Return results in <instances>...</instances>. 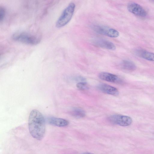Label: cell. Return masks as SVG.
Returning <instances> with one entry per match:
<instances>
[{
    "mask_svg": "<svg viewBox=\"0 0 154 154\" xmlns=\"http://www.w3.org/2000/svg\"><path fill=\"white\" fill-rule=\"evenodd\" d=\"M28 126L30 133L33 137L38 140L43 138L45 131V120L39 111L33 109L31 112Z\"/></svg>",
    "mask_w": 154,
    "mask_h": 154,
    "instance_id": "obj_1",
    "label": "cell"
},
{
    "mask_svg": "<svg viewBox=\"0 0 154 154\" xmlns=\"http://www.w3.org/2000/svg\"><path fill=\"white\" fill-rule=\"evenodd\" d=\"M75 5L70 3L64 10L56 23L57 28H61L66 25L71 20L74 13Z\"/></svg>",
    "mask_w": 154,
    "mask_h": 154,
    "instance_id": "obj_2",
    "label": "cell"
},
{
    "mask_svg": "<svg viewBox=\"0 0 154 154\" xmlns=\"http://www.w3.org/2000/svg\"><path fill=\"white\" fill-rule=\"evenodd\" d=\"M12 38L15 41L31 45H37L41 40L38 37L24 32L15 33Z\"/></svg>",
    "mask_w": 154,
    "mask_h": 154,
    "instance_id": "obj_3",
    "label": "cell"
},
{
    "mask_svg": "<svg viewBox=\"0 0 154 154\" xmlns=\"http://www.w3.org/2000/svg\"><path fill=\"white\" fill-rule=\"evenodd\" d=\"M108 119L112 123L122 126L129 125L132 122V119L130 117L119 114L111 115L108 118Z\"/></svg>",
    "mask_w": 154,
    "mask_h": 154,
    "instance_id": "obj_4",
    "label": "cell"
},
{
    "mask_svg": "<svg viewBox=\"0 0 154 154\" xmlns=\"http://www.w3.org/2000/svg\"><path fill=\"white\" fill-rule=\"evenodd\" d=\"M127 8L130 12L139 17H144L147 15L145 10L140 5L135 3L131 2L128 4Z\"/></svg>",
    "mask_w": 154,
    "mask_h": 154,
    "instance_id": "obj_5",
    "label": "cell"
},
{
    "mask_svg": "<svg viewBox=\"0 0 154 154\" xmlns=\"http://www.w3.org/2000/svg\"><path fill=\"white\" fill-rule=\"evenodd\" d=\"M92 42L95 46L102 48L114 50L116 47L115 45L112 42L102 38H94L92 40Z\"/></svg>",
    "mask_w": 154,
    "mask_h": 154,
    "instance_id": "obj_6",
    "label": "cell"
},
{
    "mask_svg": "<svg viewBox=\"0 0 154 154\" xmlns=\"http://www.w3.org/2000/svg\"><path fill=\"white\" fill-rule=\"evenodd\" d=\"M98 77L100 79L109 82L116 83H121L122 82L121 79L117 75L108 72H101Z\"/></svg>",
    "mask_w": 154,
    "mask_h": 154,
    "instance_id": "obj_7",
    "label": "cell"
},
{
    "mask_svg": "<svg viewBox=\"0 0 154 154\" xmlns=\"http://www.w3.org/2000/svg\"><path fill=\"white\" fill-rule=\"evenodd\" d=\"M98 89L102 92L109 94L114 96H117L119 92L116 88L108 85L101 83L97 86Z\"/></svg>",
    "mask_w": 154,
    "mask_h": 154,
    "instance_id": "obj_8",
    "label": "cell"
},
{
    "mask_svg": "<svg viewBox=\"0 0 154 154\" xmlns=\"http://www.w3.org/2000/svg\"><path fill=\"white\" fill-rule=\"evenodd\" d=\"M48 121L51 125L60 127H65L69 124L68 121L65 119L54 117L49 118Z\"/></svg>",
    "mask_w": 154,
    "mask_h": 154,
    "instance_id": "obj_9",
    "label": "cell"
},
{
    "mask_svg": "<svg viewBox=\"0 0 154 154\" xmlns=\"http://www.w3.org/2000/svg\"><path fill=\"white\" fill-rule=\"evenodd\" d=\"M120 66L122 69L128 71H133L136 69L135 64L128 60H123L120 64Z\"/></svg>",
    "mask_w": 154,
    "mask_h": 154,
    "instance_id": "obj_10",
    "label": "cell"
},
{
    "mask_svg": "<svg viewBox=\"0 0 154 154\" xmlns=\"http://www.w3.org/2000/svg\"><path fill=\"white\" fill-rule=\"evenodd\" d=\"M92 28L97 33L106 36L107 35L110 29L106 26L100 25H94L93 26Z\"/></svg>",
    "mask_w": 154,
    "mask_h": 154,
    "instance_id": "obj_11",
    "label": "cell"
},
{
    "mask_svg": "<svg viewBox=\"0 0 154 154\" xmlns=\"http://www.w3.org/2000/svg\"><path fill=\"white\" fill-rule=\"evenodd\" d=\"M137 54L140 57L146 60L154 61V54L144 50L139 51Z\"/></svg>",
    "mask_w": 154,
    "mask_h": 154,
    "instance_id": "obj_12",
    "label": "cell"
},
{
    "mask_svg": "<svg viewBox=\"0 0 154 154\" xmlns=\"http://www.w3.org/2000/svg\"><path fill=\"white\" fill-rule=\"evenodd\" d=\"M70 113L72 116L78 118L84 117L85 116V111L82 109L77 107L73 108Z\"/></svg>",
    "mask_w": 154,
    "mask_h": 154,
    "instance_id": "obj_13",
    "label": "cell"
},
{
    "mask_svg": "<svg viewBox=\"0 0 154 154\" xmlns=\"http://www.w3.org/2000/svg\"><path fill=\"white\" fill-rule=\"evenodd\" d=\"M119 35V33L117 30L110 28L107 36L111 38H116Z\"/></svg>",
    "mask_w": 154,
    "mask_h": 154,
    "instance_id": "obj_14",
    "label": "cell"
},
{
    "mask_svg": "<svg viewBox=\"0 0 154 154\" xmlns=\"http://www.w3.org/2000/svg\"><path fill=\"white\" fill-rule=\"evenodd\" d=\"M76 87L78 89L82 90H88L89 88L87 83L85 82H78L76 84Z\"/></svg>",
    "mask_w": 154,
    "mask_h": 154,
    "instance_id": "obj_15",
    "label": "cell"
},
{
    "mask_svg": "<svg viewBox=\"0 0 154 154\" xmlns=\"http://www.w3.org/2000/svg\"><path fill=\"white\" fill-rule=\"evenodd\" d=\"M6 11L5 9L3 7H1L0 8V21L2 22L5 16Z\"/></svg>",
    "mask_w": 154,
    "mask_h": 154,
    "instance_id": "obj_16",
    "label": "cell"
},
{
    "mask_svg": "<svg viewBox=\"0 0 154 154\" xmlns=\"http://www.w3.org/2000/svg\"><path fill=\"white\" fill-rule=\"evenodd\" d=\"M73 79L75 81H79V82H85L86 81V79L81 76L75 77L73 78Z\"/></svg>",
    "mask_w": 154,
    "mask_h": 154,
    "instance_id": "obj_17",
    "label": "cell"
}]
</instances>
